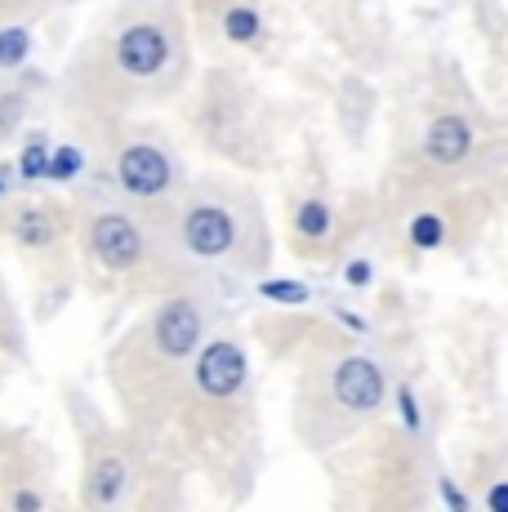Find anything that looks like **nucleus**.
<instances>
[{"mask_svg":"<svg viewBox=\"0 0 508 512\" xmlns=\"http://www.w3.org/2000/svg\"><path fill=\"white\" fill-rule=\"evenodd\" d=\"M90 250L107 272H125L143 259V232L125 214H99L90 223Z\"/></svg>","mask_w":508,"mask_h":512,"instance_id":"nucleus-1","label":"nucleus"},{"mask_svg":"<svg viewBox=\"0 0 508 512\" xmlns=\"http://www.w3.org/2000/svg\"><path fill=\"white\" fill-rule=\"evenodd\" d=\"M170 63V41L156 23H134L121 32L116 41V67L125 76H156L161 67Z\"/></svg>","mask_w":508,"mask_h":512,"instance_id":"nucleus-2","label":"nucleus"},{"mask_svg":"<svg viewBox=\"0 0 508 512\" xmlns=\"http://www.w3.org/2000/svg\"><path fill=\"white\" fill-rule=\"evenodd\" d=\"M384 370L375 366L370 357H348L339 361L335 370V397L344 410H353V415H370V410H379V401H384Z\"/></svg>","mask_w":508,"mask_h":512,"instance_id":"nucleus-3","label":"nucleus"},{"mask_svg":"<svg viewBox=\"0 0 508 512\" xmlns=\"http://www.w3.org/2000/svg\"><path fill=\"white\" fill-rule=\"evenodd\" d=\"M170 161H165L161 147L152 143H130L116 161V179L130 196H161L170 187Z\"/></svg>","mask_w":508,"mask_h":512,"instance_id":"nucleus-4","label":"nucleus"},{"mask_svg":"<svg viewBox=\"0 0 508 512\" xmlns=\"http://www.w3.org/2000/svg\"><path fill=\"white\" fill-rule=\"evenodd\" d=\"M152 339H156V348H161V357L183 361L201 343V312H197V303H188V299L165 303V308L156 312Z\"/></svg>","mask_w":508,"mask_h":512,"instance_id":"nucleus-5","label":"nucleus"},{"mask_svg":"<svg viewBox=\"0 0 508 512\" xmlns=\"http://www.w3.org/2000/svg\"><path fill=\"white\" fill-rule=\"evenodd\" d=\"M246 383V357H241L237 343H210L197 357V388L205 397H232Z\"/></svg>","mask_w":508,"mask_h":512,"instance_id":"nucleus-6","label":"nucleus"},{"mask_svg":"<svg viewBox=\"0 0 508 512\" xmlns=\"http://www.w3.org/2000/svg\"><path fill=\"white\" fill-rule=\"evenodd\" d=\"M232 241H237V228H232V219L219 205H197V210L183 219V245H188L192 254H201V259L228 254Z\"/></svg>","mask_w":508,"mask_h":512,"instance_id":"nucleus-7","label":"nucleus"},{"mask_svg":"<svg viewBox=\"0 0 508 512\" xmlns=\"http://www.w3.org/2000/svg\"><path fill=\"white\" fill-rule=\"evenodd\" d=\"M468 147H473V130H468V121H459V116H437V121L428 125L424 152L433 156L437 165H459L468 156Z\"/></svg>","mask_w":508,"mask_h":512,"instance_id":"nucleus-8","label":"nucleus"},{"mask_svg":"<svg viewBox=\"0 0 508 512\" xmlns=\"http://www.w3.org/2000/svg\"><path fill=\"white\" fill-rule=\"evenodd\" d=\"M121 490H125L121 455H99L90 468V477H85V499H90V508H112L116 499H121Z\"/></svg>","mask_w":508,"mask_h":512,"instance_id":"nucleus-9","label":"nucleus"},{"mask_svg":"<svg viewBox=\"0 0 508 512\" xmlns=\"http://www.w3.org/2000/svg\"><path fill=\"white\" fill-rule=\"evenodd\" d=\"M9 228H14V236L23 245H50L58 236V219L50 210H41V205H23V210L14 214V223H9Z\"/></svg>","mask_w":508,"mask_h":512,"instance_id":"nucleus-10","label":"nucleus"},{"mask_svg":"<svg viewBox=\"0 0 508 512\" xmlns=\"http://www.w3.org/2000/svg\"><path fill=\"white\" fill-rule=\"evenodd\" d=\"M223 32H228V41L250 45L254 36H259V14H254V9H246V5L228 9V14H223Z\"/></svg>","mask_w":508,"mask_h":512,"instance_id":"nucleus-11","label":"nucleus"},{"mask_svg":"<svg viewBox=\"0 0 508 512\" xmlns=\"http://www.w3.org/2000/svg\"><path fill=\"white\" fill-rule=\"evenodd\" d=\"M27 54H32L27 27H0V67H18Z\"/></svg>","mask_w":508,"mask_h":512,"instance_id":"nucleus-12","label":"nucleus"},{"mask_svg":"<svg viewBox=\"0 0 508 512\" xmlns=\"http://www.w3.org/2000/svg\"><path fill=\"white\" fill-rule=\"evenodd\" d=\"M295 228L304 232V236H326L330 232V210H326V201H304L299 205V214H295Z\"/></svg>","mask_w":508,"mask_h":512,"instance_id":"nucleus-13","label":"nucleus"},{"mask_svg":"<svg viewBox=\"0 0 508 512\" xmlns=\"http://www.w3.org/2000/svg\"><path fill=\"white\" fill-rule=\"evenodd\" d=\"M442 236H446V228L437 214H415V219H410V241H415L419 250H437Z\"/></svg>","mask_w":508,"mask_h":512,"instance_id":"nucleus-14","label":"nucleus"},{"mask_svg":"<svg viewBox=\"0 0 508 512\" xmlns=\"http://www.w3.org/2000/svg\"><path fill=\"white\" fill-rule=\"evenodd\" d=\"M18 174H23V179H50V147L27 143L23 156H18Z\"/></svg>","mask_w":508,"mask_h":512,"instance_id":"nucleus-15","label":"nucleus"},{"mask_svg":"<svg viewBox=\"0 0 508 512\" xmlns=\"http://www.w3.org/2000/svg\"><path fill=\"white\" fill-rule=\"evenodd\" d=\"M81 152H76V147H54L50 152V179L54 183H67V179H76V174H81Z\"/></svg>","mask_w":508,"mask_h":512,"instance_id":"nucleus-16","label":"nucleus"},{"mask_svg":"<svg viewBox=\"0 0 508 512\" xmlns=\"http://www.w3.org/2000/svg\"><path fill=\"white\" fill-rule=\"evenodd\" d=\"M259 294L272 303H286V308L290 303H308V285H299V281H263Z\"/></svg>","mask_w":508,"mask_h":512,"instance_id":"nucleus-17","label":"nucleus"},{"mask_svg":"<svg viewBox=\"0 0 508 512\" xmlns=\"http://www.w3.org/2000/svg\"><path fill=\"white\" fill-rule=\"evenodd\" d=\"M14 512H41V495L36 490H14Z\"/></svg>","mask_w":508,"mask_h":512,"instance_id":"nucleus-18","label":"nucleus"},{"mask_svg":"<svg viewBox=\"0 0 508 512\" xmlns=\"http://www.w3.org/2000/svg\"><path fill=\"white\" fill-rule=\"evenodd\" d=\"M442 495H446V504H451V512H468V499L459 495L455 481H442Z\"/></svg>","mask_w":508,"mask_h":512,"instance_id":"nucleus-19","label":"nucleus"},{"mask_svg":"<svg viewBox=\"0 0 508 512\" xmlns=\"http://www.w3.org/2000/svg\"><path fill=\"white\" fill-rule=\"evenodd\" d=\"M486 504H491V512H508V481H500V486H491Z\"/></svg>","mask_w":508,"mask_h":512,"instance_id":"nucleus-20","label":"nucleus"},{"mask_svg":"<svg viewBox=\"0 0 508 512\" xmlns=\"http://www.w3.org/2000/svg\"><path fill=\"white\" fill-rule=\"evenodd\" d=\"M348 285H370V263H348Z\"/></svg>","mask_w":508,"mask_h":512,"instance_id":"nucleus-21","label":"nucleus"},{"mask_svg":"<svg viewBox=\"0 0 508 512\" xmlns=\"http://www.w3.org/2000/svg\"><path fill=\"white\" fill-rule=\"evenodd\" d=\"M402 415H406V428L415 432V428H419V410H415V397H410L406 388H402Z\"/></svg>","mask_w":508,"mask_h":512,"instance_id":"nucleus-22","label":"nucleus"},{"mask_svg":"<svg viewBox=\"0 0 508 512\" xmlns=\"http://www.w3.org/2000/svg\"><path fill=\"white\" fill-rule=\"evenodd\" d=\"M0 196H5V174H0Z\"/></svg>","mask_w":508,"mask_h":512,"instance_id":"nucleus-23","label":"nucleus"}]
</instances>
